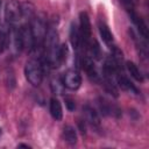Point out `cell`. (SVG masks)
Listing matches in <instances>:
<instances>
[{"mask_svg":"<svg viewBox=\"0 0 149 149\" xmlns=\"http://www.w3.org/2000/svg\"><path fill=\"white\" fill-rule=\"evenodd\" d=\"M29 26L31 30L33 42H34V50H40L43 48V42L47 34V23L43 17L41 16H33L29 20Z\"/></svg>","mask_w":149,"mask_h":149,"instance_id":"obj_1","label":"cell"},{"mask_svg":"<svg viewBox=\"0 0 149 149\" xmlns=\"http://www.w3.org/2000/svg\"><path fill=\"white\" fill-rule=\"evenodd\" d=\"M44 69L42 65V62H40L36 58H30L27 61L24 65V76L26 79L33 85V86H40L43 80Z\"/></svg>","mask_w":149,"mask_h":149,"instance_id":"obj_2","label":"cell"},{"mask_svg":"<svg viewBox=\"0 0 149 149\" xmlns=\"http://www.w3.org/2000/svg\"><path fill=\"white\" fill-rule=\"evenodd\" d=\"M79 35L81 41V47L87 49L90 43L92 42V28H91V21L88 17V14L86 12H81L79 14Z\"/></svg>","mask_w":149,"mask_h":149,"instance_id":"obj_3","label":"cell"},{"mask_svg":"<svg viewBox=\"0 0 149 149\" xmlns=\"http://www.w3.org/2000/svg\"><path fill=\"white\" fill-rule=\"evenodd\" d=\"M5 17L6 22L9 26H17L19 21L22 17V7L16 0H9L6 3Z\"/></svg>","mask_w":149,"mask_h":149,"instance_id":"obj_4","label":"cell"},{"mask_svg":"<svg viewBox=\"0 0 149 149\" xmlns=\"http://www.w3.org/2000/svg\"><path fill=\"white\" fill-rule=\"evenodd\" d=\"M62 81H63L64 87H66L68 90H71V91H76L81 85V76L77 70L70 69L63 73Z\"/></svg>","mask_w":149,"mask_h":149,"instance_id":"obj_5","label":"cell"},{"mask_svg":"<svg viewBox=\"0 0 149 149\" xmlns=\"http://www.w3.org/2000/svg\"><path fill=\"white\" fill-rule=\"evenodd\" d=\"M83 112H84L85 122H87L90 127L93 128L95 132L101 130V120H100L99 113L90 105H85L83 107Z\"/></svg>","mask_w":149,"mask_h":149,"instance_id":"obj_6","label":"cell"},{"mask_svg":"<svg viewBox=\"0 0 149 149\" xmlns=\"http://www.w3.org/2000/svg\"><path fill=\"white\" fill-rule=\"evenodd\" d=\"M81 66L85 70L87 77H88V79L91 81H94V83H99L100 81L101 77H100V74H99V72H98V70L95 68L94 61H93V58L91 56L86 55V56H84L81 58Z\"/></svg>","mask_w":149,"mask_h":149,"instance_id":"obj_7","label":"cell"},{"mask_svg":"<svg viewBox=\"0 0 149 149\" xmlns=\"http://www.w3.org/2000/svg\"><path fill=\"white\" fill-rule=\"evenodd\" d=\"M98 105H99V109H100V112H101L102 115H106V116H116V118H119L121 115L120 108L115 104H113L109 100H107L106 98L100 97L99 100H98Z\"/></svg>","mask_w":149,"mask_h":149,"instance_id":"obj_8","label":"cell"},{"mask_svg":"<svg viewBox=\"0 0 149 149\" xmlns=\"http://www.w3.org/2000/svg\"><path fill=\"white\" fill-rule=\"evenodd\" d=\"M126 12H127V14L129 15V17H130L132 22L136 26V28H137V31H139L140 36H142L144 40H147V38H148V36H149V34H148V27H147V24H146L144 20H143V19L137 14V12H136V9H135V8L128 9V10H126Z\"/></svg>","mask_w":149,"mask_h":149,"instance_id":"obj_9","label":"cell"},{"mask_svg":"<svg viewBox=\"0 0 149 149\" xmlns=\"http://www.w3.org/2000/svg\"><path fill=\"white\" fill-rule=\"evenodd\" d=\"M115 81H116V85L121 90H123V91H127V92L133 93V94H139L140 93L137 87L123 74L122 71H116V73H115Z\"/></svg>","mask_w":149,"mask_h":149,"instance_id":"obj_10","label":"cell"},{"mask_svg":"<svg viewBox=\"0 0 149 149\" xmlns=\"http://www.w3.org/2000/svg\"><path fill=\"white\" fill-rule=\"evenodd\" d=\"M98 28H99L100 37H101V40L104 41V43H105L109 49L114 48V47H115L114 37H113V34H112L109 27H108L104 21H100L99 24H98Z\"/></svg>","mask_w":149,"mask_h":149,"instance_id":"obj_11","label":"cell"},{"mask_svg":"<svg viewBox=\"0 0 149 149\" xmlns=\"http://www.w3.org/2000/svg\"><path fill=\"white\" fill-rule=\"evenodd\" d=\"M10 26L5 22L0 26V52H3L6 49H8L10 43Z\"/></svg>","mask_w":149,"mask_h":149,"instance_id":"obj_12","label":"cell"},{"mask_svg":"<svg viewBox=\"0 0 149 149\" xmlns=\"http://www.w3.org/2000/svg\"><path fill=\"white\" fill-rule=\"evenodd\" d=\"M114 78H115V77H114L113 74H108V73H105V72H104V74H102L100 81H102V85H104L105 90H106L109 94H112L113 97L116 98V97L119 95V91H118V85L115 84Z\"/></svg>","mask_w":149,"mask_h":149,"instance_id":"obj_13","label":"cell"},{"mask_svg":"<svg viewBox=\"0 0 149 149\" xmlns=\"http://www.w3.org/2000/svg\"><path fill=\"white\" fill-rule=\"evenodd\" d=\"M70 42H71V45H72L74 52H76V56L79 57V50L81 48V41H80L79 29H78L76 23H72L71 28H70Z\"/></svg>","mask_w":149,"mask_h":149,"instance_id":"obj_14","label":"cell"},{"mask_svg":"<svg viewBox=\"0 0 149 149\" xmlns=\"http://www.w3.org/2000/svg\"><path fill=\"white\" fill-rule=\"evenodd\" d=\"M62 137L63 140L69 144V146H74L77 143V132L76 129L70 126V125H66L63 127V130H62Z\"/></svg>","mask_w":149,"mask_h":149,"instance_id":"obj_15","label":"cell"},{"mask_svg":"<svg viewBox=\"0 0 149 149\" xmlns=\"http://www.w3.org/2000/svg\"><path fill=\"white\" fill-rule=\"evenodd\" d=\"M49 111L51 116L56 120L59 121L63 118V108H62V104L57 98H51L50 99V104H49Z\"/></svg>","mask_w":149,"mask_h":149,"instance_id":"obj_16","label":"cell"},{"mask_svg":"<svg viewBox=\"0 0 149 149\" xmlns=\"http://www.w3.org/2000/svg\"><path fill=\"white\" fill-rule=\"evenodd\" d=\"M126 69H127V71L129 72V74L135 79V80H137V81H143V73L141 72V70L139 69V66L134 63V62H130V61H128V62H126Z\"/></svg>","mask_w":149,"mask_h":149,"instance_id":"obj_17","label":"cell"},{"mask_svg":"<svg viewBox=\"0 0 149 149\" xmlns=\"http://www.w3.org/2000/svg\"><path fill=\"white\" fill-rule=\"evenodd\" d=\"M51 88H52V91H54L55 93L61 94V93L63 92V88H64V85H63L62 79H59V78H54V79L51 80Z\"/></svg>","mask_w":149,"mask_h":149,"instance_id":"obj_18","label":"cell"},{"mask_svg":"<svg viewBox=\"0 0 149 149\" xmlns=\"http://www.w3.org/2000/svg\"><path fill=\"white\" fill-rule=\"evenodd\" d=\"M120 2L126 10L135 8V0H120Z\"/></svg>","mask_w":149,"mask_h":149,"instance_id":"obj_19","label":"cell"},{"mask_svg":"<svg viewBox=\"0 0 149 149\" xmlns=\"http://www.w3.org/2000/svg\"><path fill=\"white\" fill-rule=\"evenodd\" d=\"M65 105L69 111H73L76 108V102L72 98H65Z\"/></svg>","mask_w":149,"mask_h":149,"instance_id":"obj_20","label":"cell"},{"mask_svg":"<svg viewBox=\"0 0 149 149\" xmlns=\"http://www.w3.org/2000/svg\"><path fill=\"white\" fill-rule=\"evenodd\" d=\"M17 147H19V148H22V147H23V148H30V146H28V144H22V143L19 144Z\"/></svg>","mask_w":149,"mask_h":149,"instance_id":"obj_21","label":"cell"},{"mask_svg":"<svg viewBox=\"0 0 149 149\" xmlns=\"http://www.w3.org/2000/svg\"><path fill=\"white\" fill-rule=\"evenodd\" d=\"M0 136H1V128H0Z\"/></svg>","mask_w":149,"mask_h":149,"instance_id":"obj_22","label":"cell"},{"mask_svg":"<svg viewBox=\"0 0 149 149\" xmlns=\"http://www.w3.org/2000/svg\"><path fill=\"white\" fill-rule=\"evenodd\" d=\"M0 5H1V2H0Z\"/></svg>","mask_w":149,"mask_h":149,"instance_id":"obj_23","label":"cell"}]
</instances>
